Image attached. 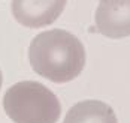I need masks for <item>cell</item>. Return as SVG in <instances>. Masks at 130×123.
<instances>
[{"instance_id": "obj_3", "label": "cell", "mask_w": 130, "mask_h": 123, "mask_svg": "<svg viewBox=\"0 0 130 123\" xmlns=\"http://www.w3.org/2000/svg\"><path fill=\"white\" fill-rule=\"evenodd\" d=\"M67 0H12V17L21 26L40 29L50 26L63 14Z\"/></svg>"}, {"instance_id": "obj_2", "label": "cell", "mask_w": 130, "mask_h": 123, "mask_svg": "<svg viewBox=\"0 0 130 123\" xmlns=\"http://www.w3.org/2000/svg\"><path fill=\"white\" fill-rule=\"evenodd\" d=\"M3 110L13 123H57L61 104L55 93L38 81H20L3 96Z\"/></svg>"}, {"instance_id": "obj_5", "label": "cell", "mask_w": 130, "mask_h": 123, "mask_svg": "<svg viewBox=\"0 0 130 123\" xmlns=\"http://www.w3.org/2000/svg\"><path fill=\"white\" fill-rule=\"evenodd\" d=\"M63 123H118L111 105L97 99H85L70 107Z\"/></svg>"}, {"instance_id": "obj_4", "label": "cell", "mask_w": 130, "mask_h": 123, "mask_svg": "<svg viewBox=\"0 0 130 123\" xmlns=\"http://www.w3.org/2000/svg\"><path fill=\"white\" fill-rule=\"evenodd\" d=\"M96 30L109 39L130 36V0H100L94 14Z\"/></svg>"}, {"instance_id": "obj_1", "label": "cell", "mask_w": 130, "mask_h": 123, "mask_svg": "<svg viewBox=\"0 0 130 123\" xmlns=\"http://www.w3.org/2000/svg\"><path fill=\"white\" fill-rule=\"evenodd\" d=\"M31 69L52 83H69L85 68V47L75 35L63 29H51L36 35L28 47Z\"/></svg>"}, {"instance_id": "obj_6", "label": "cell", "mask_w": 130, "mask_h": 123, "mask_svg": "<svg viewBox=\"0 0 130 123\" xmlns=\"http://www.w3.org/2000/svg\"><path fill=\"white\" fill-rule=\"evenodd\" d=\"M2 84H3V74H2V71H0V89H2Z\"/></svg>"}]
</instances>
